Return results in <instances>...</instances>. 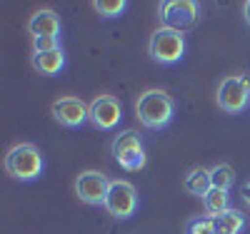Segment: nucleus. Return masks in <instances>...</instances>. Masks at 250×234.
<instances>
[{
	"instance_id": "f257e3e1",
	"label": "nucleus",
	"mask_w": 250,
	"mask_h": 234,
	"mask_svg": "<svg viewBox=\"0 0 250 234\" xmlns=\"http://www.w3.org/2000/svg\"><path fill=\"white\" fill-rule=\"evenodd\" d=\"M135 115L148 130H165L175 117V100L165 90H145L135 100Z\"/></svg>"
},
{
	"instance_id": "f03ea898",
	"label": "nucleus",
	"mask_w": 250,
	"mask_h": 234,
	"mask_svg": "<svg viewBox=\"0 0 250 234\" xmlns=\"http://www.w3.org/2000/svg\"><path fill=\"white\" fill-rule=\"evenodd\" d=\"M45 169V157L33 142H20L5 152V172L15 182H35Z\"/></svg>"
},
{
	"instance_id": "7ed1b4c3",
	"label": "nucleus",
	"mask_w": 250,
	"mask_h": 234,
	"mask_svg": "<svg viewBox=\"0 0 250 234\" xmlns=\"http://www.w3.org/2000/svg\"><path fill=\"white\" fill-rule=\"evenodd\" d=\"M218 108L228 115H240L250 108V77L248 75H228L218 82L215 90Z\"/></svg>"
},
{
	"instance_id": "20e7f679",
	"label": "nucleus",
	"mask_w": 250,
	"mask_h": 234,
	"mask_svg": "<svg viewBox=\"0 0 250 234\" xmlns=\"http://www.w3.org/2000/svg\"><path fill=\"white\" fill-rule=\"evenodd\" d=\"M185 35L170 28H158L150 35L148 42V55L158 62V65H178L185 57Z\"/></svg>"
},
{
	"instance_id": "39448f33",
	"label": "nucleus",
	"mask_w": 250,
	"mask_h": 234,
	"mask_svg": "<svg viewBox=\"0 0 250 234\" xmlns=\"http://www.w3.org/2000/svg\"><path fill=\"white\" fill-rule=\"evenodd\" d=\"M203 5L198 0H163L158 3V18L163 28H170V30H188L193 28L198 20H200Z\"/></svg>"
},
{
	"instance_id": "423d86ee",
	"label": "nucleus",
	"mask_w": 250,
	"mask_h": 234,
	"mask_svg": "<svg viewBox=\"0 0 250 234\" xmlns=\"http://www.w3.org/2000/svg\"><path fill=\"white\" fill-rule=\"evenodd\" d=\"M110 152L115 157V162L123 169H130V172H138V169L145 167L148 157H145V147L143 140L135 130H123L115 135V140L110 142Z\"/></svg>"
},
{
	"instance_id": "0eeeda50",
	"label": "nucleus",
	"mask_w": 250,
	"mask_h": 234,
	"mask_svg": "<svg viewBox=\"0 0 250 234\" xmlns=\"http://www.w3.org/2000/svg\"><path fill=\"white\" fill-rule=\"evenodd\" d=\"M110 184H113V180H108L103 172L85 169V172H80L75 177V195L80 202H85L90 207H105Z\"/></svg>"
},
{
	"instance_id": "6e6552de",
	"label": "nucleus",
	"mask_w": 250,
	"mask_h": 234,
	"mask_svg": "<svg viewBox=\"0 0 250 234\" xmlns=\"http://www.w3.org/2000/svg\"><path fill=\"white\" fill-rule=\"evenodd\" d=\"M50 112H53V120L60 127H68V130H80L85 122H90V105H85L75 95L58 97L50 105Z\"/></svg>"
},
{
	"instance_id": "1a4fd4ad",
	"label": "nucleus",
	"mask_w": 250,
	"mask_h": 234,
	"mask_svg": "<svg viewBox=\"0 0 250 234\" xmlns=\"http://www.w3.org/2000/svg\"><path fill=\"white\" fill-rule=\"evenodd\" d=\"M105 209L113 219H130L138 212V189L125 180H113Z\"/></svg>"
},
{
	"instance_id": "9d476101",
	"label": "nucleus",
	"mask_w": 250,
	"mask_h": 234,
	"mask_svg": "<svg viewBox=\"0 0 250 234\" xmlns=\"http://www.w3.org/2000/svg\"><path fill=\"white\" fill-rule=\"evenodd\" d=\"M120 120H123V105L115 95H98L90 102V125L98 130L108 132L120 125Z\"/></svg>"
},
{
	"instance_id": "9b49d317",
	"label": "nucleus",
	"mask_w": 250,
	"mask_h": 234,
	"mask_svg": "<svg viewBox=\"0 0 250 234\" xmlns=\"http://www.w3.org/2000/svg\"><path fill=\"white\" fill-rule=\"evenodd\" d=\"M28 33L30 37H60L62 33V20L55 10L43 8V10H35L28 20Z\"/></svg>"
},
{
	"instance_id": "f8f14e48",
	"label": "nucleus",
	"mask_w": 250,
	"mask_h": 234,
	"mask_svg": "<svg viewBox=\"0 0 250 234\" xmlns=\"http://www.w3.org/2000/svg\"><path fill=\"white\" fill-rule=\"evenodd\" d=\"M65 50H50V53H33V68L40 72V75H45V77H55L60 75L62 70H65Z\"/></svg>"
},
{
	"instance_id": "ddd939ff",
	"label": "nucleus",
	"mask_w": 250,
	"mask_h": 234,
	"mask_svg": "<svg viewBox=\"0 0 250 234\" xmlns=\"http://www.w3.org/2000/svg\"><path fill=\"white\" fill-rule=\"evenodd\" d=\"M203 207H205V215L208 217H220V215H225V212H230L233 207H230V192L228 189H210L205 197H203Z\"/></svg>"
},
{
	"instance_id": "4468645a",
	"label": "nucleus",
	"mask_w": 250,
	"mask_h": 234,
	"mask_svg": "<svg viewBox=\"0 0 250 234\" xmlns=\"http://www.w3.org/2000/svg\"><path fill=\"white\" fill-rule=\"evenodd\" d=\"M185 189L195 197H205L208 192L213 189V182H210V169L205 167H193L185 177Z\"/></svg>"
},
{
	"instance_id": "2eb2a0df",
	"label": "nucleus",
	"mask_w": 250,
	"mask_h": 234,
	"mask_svg": "<svg viewBox=\"0 0 250 234\" xmlns=\"http://www.w3.org/2000/svg\"><path fill=\"white\" fill-rule=\"evenodd\" d=\"M245 215L238 209H230V212H225V215L215 217V232L218 234H243L245 229Z\"/></svg>"
},
{
	"instance_id": "dca6fc26",
	"label": "nucleus",
	"mask_w": 250,
	"mask_h": 234,
	"mask_svg": "<svg viewBox=\"0 0 250 234\" xmlns=\"http://www.w3.org/2000/svg\"><path fill=\"white\" fill-rule=\"evenodd\" d=\"M210 182L215 189H230L235 184V169L230 164H215L210 167Z\"/></svg>"
},
{
	"instance_id": "f3484780",
	"label": "nucleus",
	"mask_w": 250,
	"mask_h": 234,
	"mask_svg": "<svg viewBox=\"0 0 250 234\" xmlns=\"http://www.w3.org/2000/svg\"><path fill=\"white\" fill-rule=\"evenodd\" d=\"M93 10L100 18H118L128 10V3L125 0H93Z\"/></svg>"
},
{
	"instance_id": "a211bd4d",
	"label": "nucleus",
	"mask_w": 250,
	"mask_h": 234,
	"mask_svg": "<svg viewBox=\"0 0 250 234\" xmlns=\"http://www.w3.org/2000/svg\"><path fill=\"white\" fill-rule=\"evenodd\" d=\"M185 234H218L215 232V219L208 217V215L193 217L190 222H188V227H185Z\"/></svg>"
},
{
	"instance_id": "6ab92c4d",
	"label": "nucleus",
	"mask_w": 250,
	"mask_h": 234,
	"mask_svg": "<svg viewBox=\"0 0 250 234\" xmlns=\"http://www.w3.org/2000/svg\"><path fill=\"white\" fill-rule=\"evenodd\" d=\"M60 48H62L60 37H33V53H50Z\"/></svg>"
},
{
	"instance_id": "aec40b11",
	"label": "nucleus",
	"mask_w": 250,
	"mask_h": 234,
	"mask_svg": "<svg viewBox=\"0 0 250 234\" xmlns=\"http://www.w3.org/2000/svg\"><path fill=\"white\" fill-rule=\"evenodd\" d=\"M240 197H243V202H245V204L250 207V182H248V184H245V187L240 189Z\"/></svg>"
},
{
	"instance_id": "412c9836",
	"label": "nucleus",
	"mask_w": 250,
	"mask_h": 234,
	"mask_svg": "<svg viewBox=\"0 0 250 234\" xmlns=\"http://www.w3.org/2000/svg\"><path fill=\"white\" fill-rule=\"evenodd\" d=\"M243 15H245V23L250 25V0H245V3H243Z\"/></svg>"
}]
</instances>
